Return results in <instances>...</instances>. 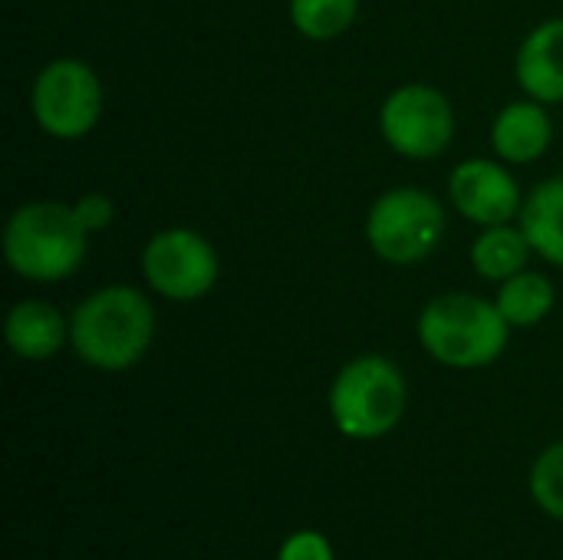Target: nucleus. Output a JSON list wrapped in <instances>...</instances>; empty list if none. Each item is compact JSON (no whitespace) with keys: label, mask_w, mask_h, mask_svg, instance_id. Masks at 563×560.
<instances>
[{"label":"nucleus","mask_w":563,"mask_h":560,"mask_svg":"<svg viewBox=\"0 0 563 560\" xmlns=\"http://www.w3.org/2000/svg\"><path fill=\"white\" fill-rule=\"evenodd\" d=\"M495 304H498L501 317L511 323V330L515 327L525 330V327H538L541 320H548V314L558 304V290L548 274L528 267L498 284Z\"/></svg>","instance_id":"nucleus-15"},{"label":"nucleus","mask_w":563,"mask_h":560,"mask_svg":"<svg viewBox=\"0 0 563 560\" xmlns=\"http://www.w3.org/2000/svg\"><path fill=\"white\" fill-rule=\"evenodd\" d=\"M89 231L66 201H26L3 224L7 267L33 284H56L79 271Z\"/></svg>","instance_id":"nucleus-2"},{"label":"nucleus","mask_w":563,"mask_h":560,"mask_svg":"<svg viewBox=\"0 0 563 560\" xmlns=\"http://www.w3.org/2000/svg\"><path fill=\"white\" fill-rule=\"evenodd\" d=\"M3 333L20 360L43 363L69 343V320L49 300H16L7 314Z\"/></svg>","instance_id":"nucleus-12"},{"label":"nucleus","mask_w":563,"mask_h":560,"mask_svg":"<svg viewBox=\"0 0 563 560\" xmlns=\"http://www.w3.org/2000/svg\"><path fill=\"white\" fill-rule=\"evenodd\" d=\"M142 277L162 300L195 304L214 290L221 261L205 234L191 228H165L142 248Z\"/></svg>","instance_id":"nucleus-7"},{"label":"nucleus","mask_w":563,"mask_h":560,"mask_svg":"<svg viewBox=\"0 0 563 560\" xmlns=\"http://www.w3.org/2000/svg\"><path fill=\"white\" fill-rule=\"evenodd\" d=\"M155 340V307L132 284H106L69 314L73 353L102 373L132 370Z\"/></svg>","instance_id":"nucleus-1"},{"label":"nucleus","mask_w":563,"mask_h":560,"mask_svg":"<svg viewBox=\"0 0 563 560\" xmlns=\"http://www.w3.org/2000/svg\"><path fill=\"white\" fill-rule=\"evenodd\" d=\"M383 142L406 158H439L455 139L452 99L429 83H406L393 89L379 106Z\"/></svg>","instance_id":"nucleus-8"},{"label":"nucleus","mask_w":563,"mask_h":560,"mask_svg":"<svg viewBox=\"0 0 563 560\" xmlns=\"http://www.w3.org/2000/svg\"><path fill=\"white\" fill-rule=\"evenodd\" d=\"M531 241L521 231V224H495V228H482V234L472 244V267L478 277L501 284L521 271H528L531 261Z\"/></svg>","instance_id":"nucleus-14"},{"label":"nucleus","mask_w":563,"mask_h":560,"mask_svg":"<svg viewBox=\"0 0 563 560\" xmlns=\"http://www.w3.org/2000/svg\"><path fill=\"white\" fill-rule=\"evenodd\" d=\"M290 23L303 40H340L360 13V0H290Z\"/></svg>","instance_id":"nucleus-16"},{"label":"nucleus","mask_w":563,"mask_h":560,"mask_svg":"<svg viewBox=\"0 0 563 560\" xmlns=\"http://www.w3.org/2000/svg\"><path fill=\"white\" fill-rule=\"evenodd\" d=\"M518 224L541 261L563 267V178H548L528 191Z\"/></svg>","instance_id":"nucleus-13"},{"label":"nucleus","mask_w":563,"mask_h":560,"mask_svg":"<svg viewBox=\"0 0 563 560\" xmlns=\"http://www.w3.org/2000/svg\"><path fill=\"white\" fill-rule=\"evenodd\" d=\"M406 376L402 370L376 353L350 360L330 386L333 426L350 439H383L406 413Z\"/></svg>","instance_id":"nucleus-4"},{"label":"nucleus","mask_w":563,"mask_h":560,"mask_svg":"<svg viewBox=\"0 0 563 560\" xmlns=\"http://www.w3.org/2000/svg\"><path fill=\"white\" fill-rule=\"evenodd\" d=\"M277 560H333V548L317 531H297L284 541Z\"/></svg>","instance_id":"nucleus-19"},{"label":"nucleus","mask_w":563,"mask_h":560,"mask_svg":"<svg viewBox=\"0 0 563 560\" xmlns=\"http://www.w3.org/2000/svg\"><path fill=\"white\" fill-rule=\"evenodd\" d=\"M515 79L528 99L563 102V17L538 23L518 46Z\"/></svg>","instance_id":"nucleus-10"},{"label":"nucleus","mask_w":563,"mask_h":560,"mask_svg":"<svg viewBox=\"0 0 563 560\" xmlns=\"http://www.w3.org/2000/svg\"><path fill=\"white\" fill-rule=\"evenodd\" d=\"M106 92L99 73L79 56L49 59L30 86L33 122L56 142L86 139L102 119Z\"/></svg>","instance_id":"nucleus-6"},{"label":"nucleus","mask_w":563,"mask_h":560,"mask_svg":"<svg viewBox=\"0 0 563 560\" xmlns=\"http://www.w3.org/2000/svg\"><path fill=\"white\" fill-rule=\"evenodd\" d=\"M531 495L534 502L563 521V442H554L541 452V459L531 469Z\"/></svg>","instance_id":"nucleus-17"},{"label":"nucleus","mask_w":563,"mask_h":560,"mask_svg":"<svg viewBox=\"0 0 563 560\" xmlns=\"http://www.w3.org/2000/svg\"><path fill=\"white\" fill-rule=\"evenodd\" d=\"M445 228V205L432 191L416 185L383 191L366 215L369 251L393 267H412L426 261L442 244Z\"/></svg>","instance_id":"nucleus-5"},{"label":"nucleus","mask_w":563,"mask_h":560,"mask_svg":"<svg viewBox=\"0 0 563 560\" xmlns=\"http://www.w3.org/2000/svg\"><path fill=\"white\" fill-rule=\"evenodd\" d=\"M416 333L435 363L452 370H482L508 350L511 323L501 317L495 300L455 290L439 294L422 307Z\"/></svg>","instance_id":"nucleus-3"},{"label":"nucleus","mask_w":563,"mask_h":560,"mask_svg":"<svg viewBox=\"0 0 563 560\" xmlns=\"http://www.w3.org/2000/svg\"><path fill=\"white\" fill-rule=\"evenodd\" d=\"M73 208H76V218L82 221V228L89 234L106 231L115 221V205H112V198L106 191H86V195H79L73 201Z\"/></svg>","instance_id":"nucleus-18"},{"label":"nucleus","mask_w":563,"mask_h":560,"mask_svg":"<svg viewBox=\"0 0 563 560\" xmlns=\"http://www.w3.org/2000/svg\"><path fill=\"white\" fill-rule=\"evenodd\" d=\"M554 142V122L538 99L508 102L492 122V149L508 165H531L548 155Z\"/></svg>","instance_id":"nucleus-11"},{"label":"nucleus","mask_w":563,"mask_h":560,"mask_svg":"<svg viewBox=\"0 0 563 560\" xmlns=\"http://www.w3.org/2000/svg\"><path fill=\"white\" fill-rule=\"evenodd\" d=\"M449 201L452 208L478 224V228H495V224H511L518 221L525 208L521 185L508 172V162L495 158H465L452 168L449 175Z\"/></svg>","instance_id":"nucleus-9"}]
</instances>
